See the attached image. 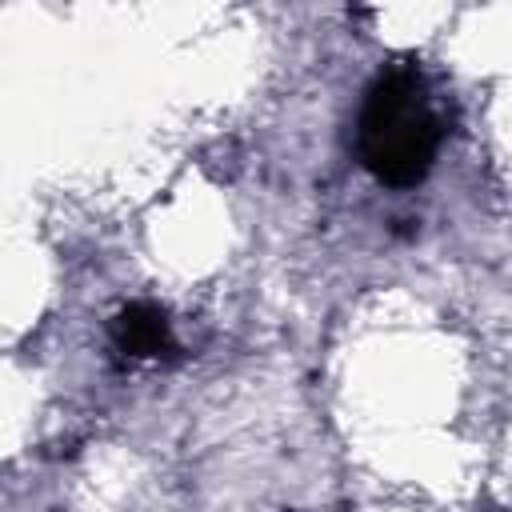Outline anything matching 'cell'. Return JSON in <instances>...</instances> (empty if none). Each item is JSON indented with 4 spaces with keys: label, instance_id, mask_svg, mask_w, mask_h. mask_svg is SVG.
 Here are the masks:
<instances>
[{
    "label": "cell",
    "instance_id": "cell-1",
    "mask_svg": "<svg viewBox=\"0 0 512 512\" xmlns=\"http://www.w3.org/2000/svg\"><path fill=\"white\" fill-rule=\"evenodd\" d=\"M440 140L444 124L424 76L412 64L380 68L356 116L360 164L388 188H412L432 172Z\"/></svg>",
    "mask_w": 512,
    "mask_h": 512
},
{
    "label": "cell",
    "instance_id": "cell-2",
    "mask_svg": "<svg viewBox=\"0 0 512 512\" xmlns=\"http://www.w3.org/2000/svg\"><path fill=\"white\" fill-rule=\"evenodd\" d=\"M112 344L124 352V356H160L172 348V328H168V316L164 308L148 304V300H136L128 308L116 312L112 320Z\"/></svg>",
    "mask_w": 512,
    "mask_h": 512
}]
</instances>
